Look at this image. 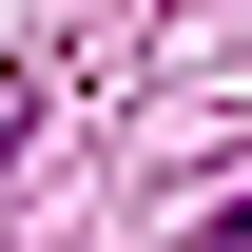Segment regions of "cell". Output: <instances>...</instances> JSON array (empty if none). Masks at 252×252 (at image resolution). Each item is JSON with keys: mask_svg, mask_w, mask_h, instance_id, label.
<instances>
[{"mask_svg": "<svg viewBox=\"0 0 252 252\" xmlns=\"http://www.w3.org/2000/svg\"><path fill=\"white\" fill-rule=\"evenodd\" d=\"M0 156H20V117H0Z\"/></svg>", "mask_w": 252, "mask_h": 252, "instance_id": "cell-1", "label": "cell"}]
</instances>
